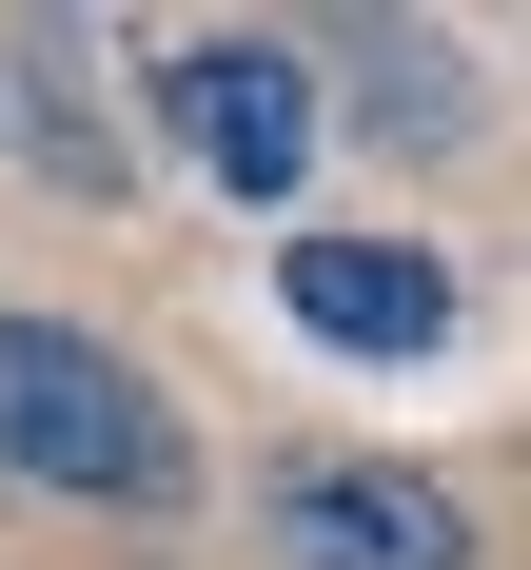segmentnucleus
<instances>
[{"instance_id":"nucleus-1","label":"nucleus","mask_w":531,"mask_h":570,"mask_svg":"<svg viewBox=\"0 0 531 570\" xmlns=\"http://www.w3.org/2000/svg\"><path fill=\"white\" fill-rule=\"evenodd\" d=\"M0 472L158 512V492H177V433H158V394H138L79 315H0Z\"/></svg>"},{"instance_id":"nucleus-2","label":"nucleus","mask_w":531,"mask_h":570,"mask_svg":"<svg viewBox=\"0 0 531 570\" xmlns=\"http://www.w3.org/2000/svg\"><path fill=\"white\" fill-rule=\"evenodd\" d=\"M158 99H177V158L217 177V197H295L315 177V59L295 40H197Z\"/></svg>"},{"instance_id":"nucleus-3","label":"nucleus","mask_w":531,"mask_h":570,"mask_svg":"<svg viewBox=\"0 0 531 570\" xmlns=\"http://www.w3.org/2000/svg\"><path fill=\"white\" fill-rule=\"evenodd\" d=\"M276 551H295V570H472V531H453L433 472L315 453V472H276Z\"/></svg>"},{"instance_id":"nucleus-4","label":"nucleus","mask_w":531,"mask_h":570,"mask_svg":"<svg viewBox=\"0 0 531 570\" xmlns=\"http://www.w3.org/2000/svg\"><path fill=\"white\" fill-rule=\"evenodd\" d=\"M276 295H295V335H335V354H433L453 335V276L413 236H295Z\"/></svg>"}]
</instances>
